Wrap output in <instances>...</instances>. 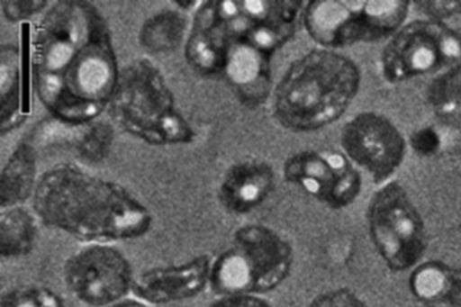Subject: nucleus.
<instances>
[{
  "instance_id": "nucleus-5",
  "label": "nucleus",
  "mask_w": 461,
  "mask_h": 307,
  "mask_svg": "<svg viewBox=\"0 0 461 307\" xmlns=\"http://www.w3.org/2000/svg\"><path fill=\"white\" fill-rule=\"evenodd\" d=\"M294 262V248L276 230L241 226L230 247L212 259L209 288L218 297L267 294L288 279Z\"/></svg>"
},
{
  "instance_id": "nucleus-31",
  "label": "nucleus",
  "mask_w": 461,
  "mask_h": 307,
  "mask_svg": "<svg viewBox=\"0 0 461 307\" xmlns=\"http://www.w3.org/2000/svg\"><path fill=\"white\" fill-rule=\"evenodd\" d=\"M417 307H423V306H420H420H417Z\"/></svg>"
},
{
  "instance_id": "nucleus-27",
  "label": "nucleus",
  "mask_w": 461,
  "mask_h": 307,
  "mask_svg": "<svg viewBox=\"0 0 461 307\" xmlns=\"http://www.w3.org/2000/svg\"><path fill=\"white\" fill-rule=\"evenodd\" d=\"M412 5L417 6L429 20L445 22L447 18L461 14V0H420Z\"/></svg>"
},
{
  "instance_id": "nucleus-30",
  "label": "nucleus",
  "mask_w": 461,
  "mask_h": 307,
  "mask_svg": "<svg viewBox=\"0 0 461 307\" xmlns=\"http://www.w3.org/2000/svg\"><path fill=\"white\" fill-rule=\"evenodd\" d=\"M106 307H148L146 302L139 301V299H124V301H121L115 302L113 305L106 306Z\"/></svg>"
},
{
  "instance_id": "nucleus-1",
  "label": "nucleus",
  "mask_w": 461,
  "mask_h": 307,
  "mask_svg": "<svg viewBox=\"0 0 461 307\" xmlns=\"http://www.w3.org/2000/svg\"><path fill=\"white\" fill-rule=\"evenodd\" d=\"M31 58L32 88L59 124H88L110 107L121 70L110 25L93 3L50 4L36 24Z\"/></svg>"
},
{
  "instance_id": "nucleus-18",
  "label": "nucleus",
  "mask_w": 461,
  "mask_h": 307,
  "mask_svg": "<svg viewBox=\"0 0 461 307\" xmlns=\"http://www.w3.org/2000/svg\"><path fill=\"white\" fill-rule=\"evenodd\" d=\"M23 103V56L21 47L6 43L0 49V133L20 128L27 119Z\"/></svg>"
},
{
  "instance_id": "nucleus-13",
  "label": "nucleus",
  "mask_w": 461,
  "mask_h": 307,
  "mask_svg": "<svg viewBox=\"0 0 461 307\" xmlns=\"http://www.w3.org/2000/svg\"><path fill=\"white\" fill-rule=\"evenodd\" d=\"M212 258L196 256L182 265L154 266L136 277L132 294L149 305H168L190 301L209 287Z\"/></svg>"
},
{
  "instance_id": "nucleus-17",
  "label": "nucleus",
  "mask_w": 461,
  "mask_h": 307,
  "mask_svg": "<svg viewBox=\"0 0 461 307\" xmlns=\"http://www.w3.org/2000/svg\"><path fill=\"white\" fill-rule=\"evenodd\" d=\"M409 290L423 307H461V266L420 262L410 274Z\"/></svg>"
},
{
  "instance_id": "nucleus-23",
  "label": "nucleus",
  "mask_w": 461,
  "mask_h": 307,
  "mask_svg": "<svg viewBox=\"0 0 461 307\" xmlns=\"http://www.w3.org/2000/svg\"><path fill=\"white\" fill-rule=\"evenodd\" d=\"M427 99L439 113H452L461 106V61L432 79Z\"/></svg>"
},
{
  "instance_id": "nucleus-8",
  "label": "nucleus",
  "mask_w": 461,
  "mask_h": 307,
  "mask_svg": "<svg viewBox=\"0 0 461 307\" xmlns=\"http://www.w3.org/2000/svg\"><path fill=\"white\" fill-rule=\"evenodd\" d=\"M461 61V32L445 22L416 20L403 24L381 54L385 81L399 83L432 75Z\"/></svg>"
},
{
  "instance_id": "nucleus-9",
  "label": "nucleus",
  "mask_w": 461,
  "mask_h": 307,
  "mask_svg": "<svg viewBox=\"0 0 461 307\" xmlns=\"http://www.w3.org/2000/svg\"><path fill=\"white\" fill-rule=\"evenodd\" d=\"M304 6L295 0H214L227 45L248 43L270 56L294 38Z\"/></svg>"
},
{
  "instance_id": "nucleus-28",
  "label": "nucleus",
  "mask_w": 461,
  "mask_h": 307,
  "mask_svg": "<svg viewBox=\"0 0 461 307\" xmlns=\"http://www.w3.org/2000/svg\"><path fill=\"white\" fill-rule=\"evenodd\" d=\"M410 144L414 153L427 158L438 153L441 149L442 140L432 126H425L411 135Z\"/></svg>"
},
{
  "instance_id": "nucleus-10",
  "label": "nucleus",
  "mask_w": 461,
  "mask_h": 307,
  "mask_svg": "<svg viewBox=\"0 0 461 307\" xmlns=\"http://www.w3.org/2000/svg\"><path fill=\"white\" fill-rule=\"evenodd\" d=\"M65 286L89 307H106L124 301L132 291L131 263L111 244L92 243L74 252L63 266Z\"/></svg>"
},
{
  "instance_id": "nucleus-14",
  "label": "nucleus",
  "mask_w": 461,
  "mask_h": 307,
  "mask_svg": "<svg viewBox=\"0 0 461 307\" xmlns=\"http://www.w3.org/2000/svg\"><path fill=\"white\" fill-rule=\"evenodd\" d=\"M272 58L248 43H230L227 49L223 77L240 104L262 106L272 94Z\"/></svg>"
},
{
  "instance_id": "nucleus-19",
  "label": "nucleus",
  "mask_w": 461,
  "mask_h": 307,
  "mask_svg": "<svg viewBox=\"0 0 461 307\" xmlns=\"http://www.w3.org/2000/svg\"><path fill=\"white\" fill-rule=\"evenodd\" d=\"M38 151L29 140L14 147L0 173V209L23 205L39 182Z\"/></svg>"
},
{
  "instance_id": "nucleus-29",
  "label": "nucleus",
  "mask_w": 461,
  "mask_h": 307,
  "mask_svg": "<svg viewBox=\"0 0 461 307\" xmlns=\"http://www.w3.org/2000/svg\"><path fill=\"white\" fill-rule=\"evenodd\" d=\"M208 307H273L268 301L261 295L233 294L219 297Z\"/></svg>"
},
{
  "instance_id": "nucleus-26",
  "label": "nucleus",
  "mask_w": 461,
  "mask_h": 307,
  "mask_svg": "<svg viewBox=\"0 0 461 307\" xmlns=\"http://www.w3.org/2000/svg\"><path fill=\"white\" fill-rule=\"evenodd\" d=\"M306 307H369V305L348 288H334L316 295Z\"/></svg>"
},
{
  "instance_id": "nucleus-12",
  "label": "nucleus",
  "mask_w": 461,
  "mask_h": 307,
  "mask_svg": "<svg viewBox=\"0 0 461 307\" xmlns=\"http://www.w3.org/2000/svg\"><path fill=\"white\" fill-rule=\"evenodd\" d=\"M342 153L371 176L375 184L388 183L402 165L406 140L394 122L375 112L349 119L340 132Z\"/></svg>"
},
{
  "instance_id": "nucleus-4",
  "label": "nucleus",
  "mask_w": 461,
  "mask_h": 307,
  "mask_svg": "<svg viewBox=\"0 0 461 307\" xmlns=\"http://www.w3.org/2000/svg\"><path fill=\"white\" fill-rule=\"evenodd\" d=\"M108 110L122 131L150 146L190 144L197 137L165 75L147 58L122 68Z\"/></svg>"
},
{
  "instance_id": "nucleus-22",
  "label": "nucleus",
  "mask_w": 461,
  "mask_h": 307,
  "mask_svg": "<svg viewBox=\"0 0 461 307\" xmlns=\"http://www.w3.org/2000/svg\"><path fill=\"white\" fill-rule=\"evenodd\" d=\"M114 139L113 124L97 119L79 126V131L72 142V148L79 160L86 164H100L110 155Z\"/></svg>"
},
{
  "instance_id": "nucleus-16",
  "label": "nucleus",
  "mask_w": 461,
  "mask_h": 307,
  "mask_svg": "<svg viewBox=\"0 0 461 307\" xmlns=\"http://www.w3.org/2000/svg\"><path fill=\"white\" fill-rule=\"evenodd\" d=\"M227 49L229 45L216 18L214 0L200 2L191 17L184 45L187 65L202 77L222 76Z\"/></svg>"
},
{
  "instance_id": "nucleus-2",
  "label": "nucleus",
  "mask_w": 461,
  "mask_h": 307,
  "mask_svg": "<svg viewBox=\"0 0 461 307\" xmlns=\"http://www.w3.org/2000/svg\"><path fill=\"white\" fill-rule=\"evenodd\" d=\"M32 201L42 225L86 244L140 239L154 223L131 191L70 162L46 169Z\"/></svg>"
},
{
  "instance_id": "nucleus-20",
  "label": "nucleus",
  "mask_w": 461,
  "mask_h": 307,
  "mask_svg": "<svg viewBox=\"0 0 461 307\" xmlns=\"http://www.w3.org/2000/svg\"><path fill=\"white\" fill-rule=\"evenodd\" d=\"M191 18L185 11L172 5L150 14L140 25L139 43L147 53L164 56L185 45Z\"/></svg>"
},
{
  "instance_id": "nucleus-3",
  "label": "nucleus",
  "mask_w": 461,
  "mask_h": 307,
  "mask_svg": "<svg viewBox=\"0 0 461 307\" xmlns=\"http://www.w3.org/2000/svg\"><path fill=\"white\" fill-rule=\"evenodd\" d=\"M362 72L337 50L317 49L292 61L273 90V114L284 129L312 132L339 121L356 99Z\"/></svg>"
},
{
  "instance_id": "nucleus-6",
  "label": "nucleus",
  "mask_w": 461,
  "mask_h": 307,
  "mask_svg": "<svg viewBox=\"0 0 461 307\" xmlns=\"http://www.w3.org/2000/svg\"><path fill=\"white\" fill-rule=\"evenodd\" d=\"M411 5L406 0H313L305 4L302 21L313 41L335 50L391 39Z\"/></svg>"
},
{
  "instance_id": "nucleus-24",
  "label": "nucleus",
  "mask_w": 461,
  "mask_h": 307,
  "mask_svg": "<svg viewBox=\"0 0 461 307\" xmlns=\"http://www.w3.org/2000/svg\"><path fill=\"white\" fill-rule=\"evenodd\" d=\"M0 307H67L64 299L50 287L23 284L4 292Z\"/></svg>"
},
{
  "instance_id": "nucleus-25",
  "label": "nucleus",
  "mask_w": 461,
  "mask_h": 307,
  "mask_svg": "<svg viewBox=\"0 0 461 307\" xmlns=\"http://www.w3.org/2000/svg\"><path fill=\"white\" fill-rule=\"evenodd\" d=\"M50 3L46 0H3L0 3L3 16L10 23H21L31 20L36 14L45 13Z\"/></svg>"
},
{
  "instance_id": "nucleus-15",
  "label": "nucleus",
  "mask_w": 461,
  "mask_h": 307,
  "mask_svg": "<svg viewBox=\"0 0 461 307\" xmlns=\"http://www.w3.org/2000/svg\"><path fill=\"white\" fill-rule=\"evenodd\" d=\"M274 187L273 166L259 158H245L227 168L220 182L218 198L230 214L245 215L265 203Z\"/></svg>"
},
{
  "instance_id": "nucleus-11",
  "label": "nucleus",
  "mask_w": 461,
  "mask_h": 307,
  "mask_svg": "<svg viewBox=\"0 0 461 307\" xmlns=\"http://www.w3.org/2000/svg\"><path fill=\"white\" fill-rule=\"evenodd\" d=\"M284 178L331 211L355 203L363 187L362 175L341 151L303 150L284 164Z\"/></svg>"
},
{
  "instance_id": "nucleus-7",
  "label": "nucleus",
  "mask_w": 461,
  "mask_h": 307,
  "mask_svg": "<svg viewBox=\"0 0 461 307\" xmlns=\"http://www.w3.org/2000/svg\"><path fill=\"white\" fill-rule=\"evenodd\" d=\"M366 220L371 241L392 272L412 270L423 262L427 227L402 184L385 183L373 194Z\"/></svg>"
},
{
  "instance_id": "nucleus-21",
  "label": "nucleus",
  "mask_w": 461,
  "mask_h": 307,
  "mask_svg": "<svg viewBox=\"0 0 461 307\" xmlns=\"http://www.w3.org/2000/svg\"><path fill=\"white\" fill-rule=\"evenodd\" d=\"M0 256L25 257L34 250L39 238V219L24 205L0 209Z\"/></svg>"
}]
</instances>
